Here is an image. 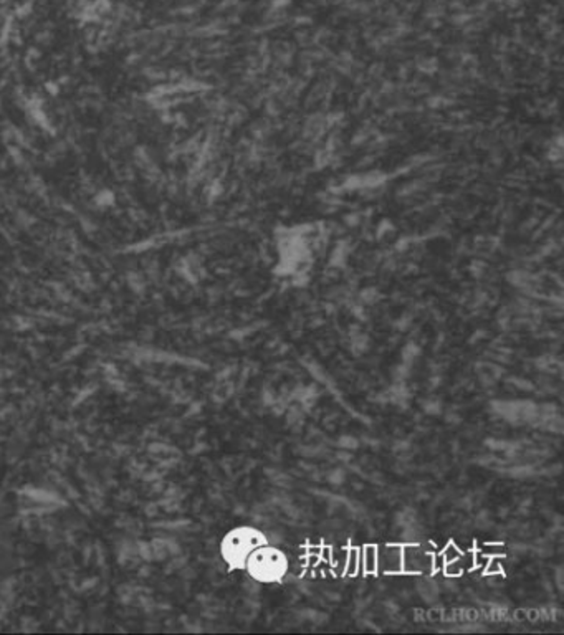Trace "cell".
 Segmentation results:
<instances>
[{
	"instance_id": "6da1fadb",
	"label": "cell",
	"mask_w": 564,
	"mask_h": 635,
	"mask_svg": "<svg viewBox=\"0 0 564 635\" xmlns=\"http://www.w3.org/2000/svg\"><path fill=\"white\" fill-rule=\"evenodd\" d=\"M245 566L257 581L275 582L280 581L286 572L288 563L280 551L262 544L250 551V554L245 559Z\"/></svg>"
},
{
	"instance_id": "52a82bcc",
	"label": "cell",
	"mask_w": 564,
	"mask_h": 635,
	"mask_svg": "<svg viewBox=\"0 0 564 635\" xmlns=\"http://www.w3.org/2000/svg\"><path fill=\"white\" fill-rule=\"evenodd\" d=\"M358 569H359V548L349 546V549H347V559H346L344 576H347V578L358 576Z\"/></svg>"
},
{
	"instance_id": "ba28073f",
	"label": "cell",
	"mask_w": 564,
	"mask_h": 635,
	"mask_svg": "<svg viewBox=\"0 0 564 635\" xmlns=\"http://www.w3.org/2000/svg\"><path fill=\"white\" fill-rule=\"evenodd\" d=\"M477 549L485 556H504L507 554V546L504 544H498V543H485V544H478Z\"/></svg>"
},
{
	"instance_id": "7c38bea8",
	"label": "cell",
	"mask_w": 564,
	"mask_h": 635,
	"mask_svg": "<svg viewBox=\"0 0 564 635\" xmlns=\"http://www.w3.org/2000/svg\"><path fill=\"white\" fill-rule=\"evenodd\" d=\"M442 571H443L445 576H449V578H458V576H462L463 574V569H462V566H460L458 559L457 561H452V563H445V567Z\"/></svg>"
},
{
	"instance_id": "7a4b0ae2",
	"label": "cell",
	"mask_w": 564,
	"mask_h": 635,
	"mask_svg": "<svg viewBox=\"0 0 564 635\" xmlns=\"http://www.w3.org/2000/svg\"><path fill=\"white\" fill-rule=\"evenodd\" d=\"M262 544H266V540L262 533L255 531L254 528H240L225 537L222 549H224V556L230 564L240 566L245 563L250 551L262 546Z\"/></svg>"
},
{
	"instance_id": "5b68a950",
	"label": "cell",
	"mask_w": 564,
	"mask_h": 635,
	"mask_svg": "<svg viewBox=\"0 0 564 635\" xmlns=\"http://www.w3.org/2000/svg\"><path fill=\"white\" fill-rule=\"evenodd\" d=\"M347 549L349 546H344V548H333L331 546V571L335 576H344V569H346V559H347Z\"/></svg>"
},
{
	"instance_id": "5bb4252c",
	"label": "cell",
	"mask_w": 564,
	"mask_h": 635,
	"mask_svg": "<svg viewBox=\"0 0 564 635\" xmlns=\"http://www.w3.org/2000/svg\"><path fill=\"white\" fill-rule=\"evenodd\" d=\"M488 561H490V556L481 554V552H480L478 549L475 551V567H480V569H485L487 564H488Z\"/></svg>"
},
{
	"instance_id": "8992f818",
	"label": "cell",
	"mask_w": 564,
	"mask_h": 635,
	"mask_svg": "<svg viewBox=\"0 0 564 635\" xmlns=\"http://www.w3.org/2000/svg\"><path fill=\"white\" fill-rule=\"evenodd\" d=\"M362 561H364V574H377V546L376 544L362 546Z\"/></svg>"
},
{
	"instance_id": "9a60e30c",
	"label": "cell",
	"mask_w": 564,
	"mask_h": 635,
	"mask_svg": "<svg viewBox=\"0 0 564 635\" xmlns=\"http://www.w3.org/2000/svg\"><path fill=\"white\" fill-rule=\"evenodd\" d=\"M320 557H321V561H324L326 564H329V561H331V546H321Z\"/></svg>"
},
{
	"instance_id": "30bf717a",
	"label": "cell",
	"mask_w": 564,
	"mask_h": 635,
	"mask_svg": "<svg viewBox=\"0 0 564 635\" xmlns=\"http://www.w3.org/2000/svg\"><path fill=\"white\" fill-rule=\"evenodd\" d=\"M462 549L460 548H457L454 543H449L447 546L443 548V551H442V554H443V559H445V563H452V561H457V559L462 556Z\"/></svg>"
},
{
	"instance_id": "9c48e42d",
	"label": "cell",
	"mask_w": 564,
	"mask_h": 635,
	"mask_svg": "<svg viewBox=\"0 0 564 635\" xmlns=\"http://www.w3.org/2000/svg\"><path fill=\"white\" fill-rule=\"evenodd\" d=\"M503 557L504 556H490V561L485 567L487 576H493V574H498V572L503 571V566H501Z\"/></svg>"
},
{
	"instance_id": "3957f363",
	"label": "cell",
	"mask_w": 564,
	"mask_h": 635,
	"mask_svg": "<svg viewBox=\"0 0 564 635\" xmlns=\"http://www.w3.org/2000/svg\"><path fill=\"white\" fill-rule=\"evenodd\" d=\"M432 552H425L419 544L402 546V572L405 574H430L432 571Z\"/></svg>"
},
{
	"instance_id": "277c9868",
	"label": "cell",
	"mask_w": 564,
	"mask_h": 635,
	"mask_svg": "<svg viewBox=\"0 0 564 635\" xmlns=\"http://www.w3.org/2000/svg\"><path fill=\"white\" fill-rule=\"evenodd\" d=\"M402 572V544H381L377 546V574Z\"/></svg>"
},
{
	"instance_id": "4fadbf2b",
	"label": "cell",
	"mask_w": 564,
	"mask_h": 635,
	"mask_svg": "<svg viewBox=\"0 0 564 635\" xmlns=\"http://www.w3.org/2000/svg\"><path fill=\"white\" fill-rule=\"evenodd\" d=\"M443 567H445L443 554H442V552H439V551H435L434 556H432V571H434V572H435V571H442Z\"/></svg>"
},
{
	"instance_id": "8fae6325",
	"label": "cell",
	"mask_w": 564,
	"mask_h": 635,
	"mask_svg": "<svg viewBox=\"0 0 564 635\" xmlns=\"http://www.w3.org/2000/svg\"><path fill=\"white\" fill-rule=\"evenodd\" d=\"M458 563L462 566L463 571H472L475 569V551H465L462 552V556L458 557Z\"/></svg>"
}]
</instances>
